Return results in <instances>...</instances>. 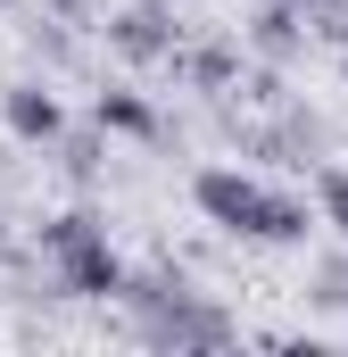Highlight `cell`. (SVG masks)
Here are the masks:
<instances>
[{"label": "cell", "mask_w": 348, "mask_h": 357, "mask_svg": "<svg viewBox=\"0 0 348 357\" xmlns=\"http://www.w3.org/2000/svg\"><path fill=\"white\" fill-rule=\"evenodd\" d=\"M191 208H199L216 233L265 241V250H299V241L324 225V208H307V199L282 191V183L241 175V167H199V175H191Z\"/></svg>", "instance_id": "6da1fadb"}, {"label": "cell", "mask_w": 348, "mask_h": 357, "mask_svg": "<svg viewBox=\"0 0 348 357\" xmlns=\"http://www.w3.org/2000/svg\"><path fill=\"white\" fill-rule=\"evenodd\" d=\"M125 316H133V333H141L150 349H174V357L232 349V333H241L207 291H191V274H174V266H141L133 274V282H125Z\"/></svg>", "instance_id": "7a4b0ae2"}, {"label": "cell", "mask_w": 348, "mask_h": 357, "mask_svg": "<svg viewBox=\"0 0 348 357\" xmlns=\"http://www.w3.org/2000/svg\"><path fill=\"white\" fill-rule=\"evenodd\" d=\"M42 258H50L58 299H125V282H133V266L116 258V241L91 208H67L42 225Z\"/></svg>", "instance_id": "3957f363"}, {"label": "cell", "mask_w": 348, "mask_h": 357, "mask_svg": "<svg viewBox=\"0 0 348 357\" xmlns=\"http://www.w3.org/2000/svg\"><path fill=\"white\" fill-rule=\"evenodd\" d=\"M0 125H8L17 142H33V150H58L67 108H58V91H50V84H8V91H0Z\"/></svg>", "instance_id": "277c9868"}, {"label": "cell", "mask_w": 348, "mask_h": 357, "mask_svg": "<svg viewBox=\"0 0 348 357\" xmlns=\"http://www.w3.org/2000/svg\"><path fill=\"white\" fill-rule=\"evenodd\" d=\"M108 50L133 59V67H158V59H174V17L150 8V0H141V8H116V17H108Z\"/></svg>", "instance_id": "5b68a950"}, {"label": "cell", "mask_w": 348, "mask_h": 357, "mask_svg": "<svg viewBox=\"0 0 348 357\" xmlns=\"http://www.w3.org/2000/svg\"><path fill=\"white\" fill-rule=\"evenodd\" d=\"M249 42H258V59H299V42H307V8L299 0H258V17H249Z\"/></svg>", "instance_id": "8992f818"}, {"label": "cell", "mask_w": 348, "mask_h": 357, "mask_svg": "<svg viewBox=\"0 0 348 357\" xmlns=\"http://www.w3.org/2000/svg\"><path fill=\"white\" fill-rule=\"evenodd\" d=\"M91 125H108V133H125V142H166V116H158L141 91H100V100H91Z\"/></svg>", "instance_id": "52a82bcc"}, {"label": "cell", "mask_w": 348, "mask_h": 357, "mask_svg": "<svg viewBox=\"0 0 348 357\" xmlns=\"http://www.w3.org/2000/svg\"><path fill=\"white\" fill-rule=\"evenodd\" d=\"M182 75H191L199 91H224L232 75H241V50H232V42H199V50L182 59Z\"/></svg>", "instance_id": "ba28073f"}, {"label": "cell", "mask_w": 348, "mask_h": 357, "mask_svg": "<svg viewBox=\"0 0 348 357\" xmlns=\"http://www.w3.org/2000/svg\"><path fill=\"white\" fill-rule=\"evenodd\" d=\"M315 208H324V225L348 241V167H315Z\"/></svg>", "instance_id": "9c48e42d"}, {"label": "cell", "mask_w": 348, "mask_h": 357, "mask_svg": "<svg viewBox=\"0 0 348 357\" xmlns=\"http://www.w3.org/2000/svg\"><path fill=\"white\" fill-rule=\"evenodd\" d=\"M100 142H108V125H100V133H58V167L75 183H91L100 175Z\"/></svg>", "instance_id": "30bf717a"}, {"label": "cell", "mask_w": 348, "mask_h": 357, "mask_svg": "<svg viewBox=\"0 0 348 357\" xmlns=\"http://www.w3.org/2000/svg\"><path fill=\"white\" fill-rule=\"evenodd\" d=\"M50 8H58L67 25H84V17H91V0H50Z\"/></svg>", "instance_id": "8fae6325"}]
</instances>
